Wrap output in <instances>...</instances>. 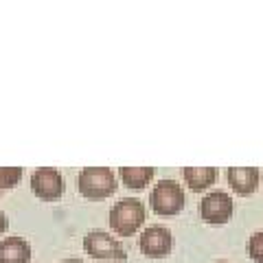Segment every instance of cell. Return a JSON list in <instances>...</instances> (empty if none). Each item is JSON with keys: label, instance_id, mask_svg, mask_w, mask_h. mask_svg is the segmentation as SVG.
<instances>
[{"label": "cell", "instance_id": "cell-1", "mask_svg": "<svg viewBox=\"0 0 263 263\" xmlns=\"http://www.w3.org/2000/svg\"><path fill=\"white\" fill-rule=\"evenodd\" d=\"M117 176L110 167H84L77 176V191L88 200H103L117 191Z\"/></svg>", "mask_w": 263, "mask_h": 263}, {"label": "cell", "instance_id": "cell-2", "mask_svg": "<svg viewBox=\"0 0 263 263\" xmlns=\"http://www.w3.org/2000/svg\"><path fill=\"white\" fill-rule=\"evenodd\" d=\"M145 221V204L138 197H121L110 209V226L117 235H134Z\"/></svg>", "mask_w": 263, "mask_h": 263}, {"label": "cell", "instance_id": "cell-3", "mask_svg": "<svg viewBox=\"0 0 263 263\" xmlns=\"http://www.w3.org/2000/svg\"><path fill=\"white\" fill-rule=\"evenodd\" d=\"M184 202H186L184 191L176 180H160L152 189L149 195V204L154 213H158V215H178L184 209Z\"/></svg>", "mask_w": 263, "mask_h": 263}, {"label": "cell", "instance_id": "cell-4", "mask_svg": "<svg viewBox=\"0 0 263 263\" xmlns=\"http://www.w3.org/2000/svg\"><path fill=\"white\" fill-rule=\"evenodd\" d=\"M84 250L92 259H112V261L127 259V252L121 246V241H117L105 230H90L84 237Z\"/></svg>", "mask_w": 263, "mask_h": 263}, {"label": "cell", "instance_id": "cell-5", "mask_svg": "<svg viewBox=\"0 0 263 263\" xmlns=\"http://www.w3.org/2000/svg\"><path fill=\"white\" fill-rule=\"evenodd\" d=\"M29 182H31V191L44 202H53L57 197H62L66 191L64 176L55 167H37L31 174Z\"/></svg>", "mask_w": 263, "mask_h": 263}, {"label": "cell", "instance_id": "cell-6", "mask_svg": "<svg viewBox=\"0 0 263 263\" xmlns=\"http://www.w3.org/2000/svg\"><path fill=\"white\" fill-rule=\"evenodd\" d=\"M138 246L145 257L149 259H160V257H167L174 248V237H171V230L164 228L160 224H154L149 228H145L141 237H138Z\"/></svg>", "mask_w": 263, "mask_h": 263}, {"label": "cell", "instance_id": "cell-7", "mask_svg": "<svg viewBox=\"0 0 263 263\" xmlns=\"http://www.w3.org/2000/svg\"><path fill=\"white\" fill-rule=\"evenodd\" d=\"M233 197L226 191H211L200 202V215L209 224H226L233 215Z\"/></svg>", "mask_w": 263, "mask_h": 263}, {"label": "cell", "instance_id": "cell-8", "mask_svg": "<svg viewBox=\"0 0 263 263\" xmlns=\"http://www.w3.org/2000/svg\"><path fill=\"white\" fill-rule=\"evenodd\" d=\"M228 184L237 195H250L259 186V169L257 167H228L226 169Z\"/></svg>", "mask_w": 263, "mask_h": 263}, {"label": "cell", "instance_id": "cell-9", "mask_svg": "<svg viewBox=\"0 0 263 263\" xmlns=\"http://www.w3.org/2000/svg\"><path fill=\"white\" fill-rule=\"evenodd\" d=\"M0 263H31V246L22 237L0 239Z\"/></svg>", "mask_w": 263, "mask_h": 263}, {"label": "cell", "instance_id": "cell-10", "mask_svg": "<svg viewBox=\"0 0 263 263\" xmlns=\"http://www.w3.org/2000/svg\"><path fill=\"white\" fill-rule=\"evenodd\" d=\"M182 178L191 191L200 193L215 182L217 169L215 167H182Z\"/></svg>", "mask_w": 263, "mask_h": 263}, {"label": "cell", "instance_id": "cell-11", "mask_svg": "<svg viewBox=\"0 0 263 263\" xmlns=\"http://www.w3.org/2000/svg\"><path fill=\"white\" fill-rule=\"evenodd\" d=\"M154 174H156L154 167H121L119 169V178L127 189H145V184H149Z\"/></svg>", "mask_w": 263, "mask_h": 263}, {"label": "cell", "instance_id": "cell-12", "mask_svg": "<svg viewBox=\"0 0 263 263\" xmlns=\"http://www.w3.org/2000/svg\"><path fill=\"white\" fill-rule=\"evenodd\" d=\"M22 178V167H0V191L13 189Z\"/></svg>", "mask_w": 263, "mask_h": 263}, {"label": "cell", "instance_id": "cell-13", "mask_svg": "<svg viewBox=\"0 0 263 263\" xmlns=\"http://www.w3.org/2000/svg\"><path fill=\"white\" fill-rule=\"evenodd\" d=\"M248 254H250L252 261L263 263V230L254 233L248 239Z\"/></svg>", "mask_w": 263, "mask_h": 263}, {"label": "cell", "instance_id": "cell-14", "mask_svg": "<svg viewBox=\"0 0 263 263\" xmlns=\"http://www.w3.org/2000/svg\"><path fill=\"white\" fill-rule=\"evenodd\" d=\"M5 230H7V215H5L3 211H0V235H3Z\"/></svg>", "mask_w": 263, "mask_h": 263}, {"label": "cell", "instance_id": "cell-15", "mask_svg": "<svg viewBox=\"0 0 263 263\" xmlns=\"http://www.w3.org/2000/svg\"><path fill=\"white\" fill-rule=\"evenodd\" d=\"M60 263H86L84 259H77V257H68V259H62Z\"/></svg>", "mask_w": 263, "mask_h": 263}, {"label": "cell", "instance_id": "cell-16", "mask_svg": "<svg viewBox=\"0 0 263 263\" xmlns=\"http://www.w3.org/2000/svg\"><path fill=\"white\" fill-rule=\"evenodd\" d=\"M105 263H117V261H105Z\"/></svg>", "mask_w": 263, "mask_h": 263}, {"label": "cell", "instance_id": "cell-17", "mask_svg": "<svg viewBox=\"0 0 263 263\" xmlns=\"http://www.w3.org/2000/svg\"><path fill=\"white\" fill-rule=\"evenodd\" d=\"M217 263H228V261H217Z\"/></svg>", "mask_w": 263, "mask_h": 263}, {"label": "cell", "instance_id": "cell-18", "mask_svg": "<svg viewBox=\"0 0 263 263\" xmlns=\"http://www.w3.org/2000/svg\"><path fill=\"white\" fill-rule=\"evenodd\" d=\"M0 193H3V191H0Z\"/></svg>", "mask_w": 263, "mask_h": 263}]
</instances>
